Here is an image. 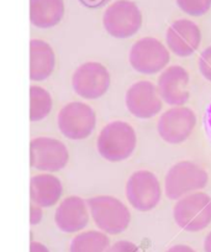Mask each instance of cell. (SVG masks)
I'll use <instances>...</instances> for the list:
<instances>
[{"instance_id":"28","label":"cell","mask_w":211,"mask_h":252,"mask_svg":"<svg viewBox=\"0 0 211 252\" xmlns=\"http://www.w3.org/2000/svg\"><path fill=\"white\" fill-rule=\"evenodd\" d=\"M30 252H50V250L43 244L37 241H31L30 244Z\"/></svg>"},{"instance_id":"4","label":"cell","mask_w":211,"mask_h":252,"mask_svg":"<svg viewBox=\"0 0 211 252\" xmlns=\"http://www.w3.org/2000/svg\"><path fill=\"white\" fill-rule=\"evenodd\" d=\"M173 217L181 229L198 232L211 224V197L203 192H194L178 199Z\"/></svg>"},{"instance_id":"1","label":"cell","mask_w":211,"mask_h":252,"mask_svg":"<svg viewBox=\"0 0 211 252\" xmlns=\"http://www.w3.org/2000/svg\"><path fill=\"white\" fill-rule=\"evenodd\" d=\"M137 137L132 126L126 121L115 120L106 124L96 141L98 151L109 162H121L133 154Z\"/></svg>"},{"instance_id":"25","label":"cell","mask_w":211,"mask_h":252,"mask_svg":"<svg viewBox=\"0 0 211 252\" xmlns=\"http://www.w3.org/2000/svg\"><path fill=\"white\" fill-rule=\"evenodd\" d=\"M204 127H205V132L208 139L211 142V103L205 110V115H204Z\"/></svg>"},{"instance_id":"8","label":"cell","mask_w":211,"mask_h":252,"mask_svg":"<svg viewBox=\"0 0 211 252\" xmlns=\"http://www.w3.org/2000/svg\"><path fill=\"white\" fill-rule=\"evenodd\" d=\"M126 198L138 212H150L161 202V184L152 172L141 169L128 178L126 183Z\"/></svg>"},{"instance_id":"17","label":"cell","mask_w":211,"mask_h":252,"mask_svg":"<svg viewBox=\"0 0 211 252\" xmlns=\"http://www.w3.org/2000/svg\"><path fill=\"white\" fill-rule=\"evenodd\" d=\"M56 56L46 41L33 38L30 41V79L41 82L55 71Z\"/></svg>"},{"instance_id":"16","label":"cell","mask_w":211,"mask_h":252,"mask_svg":"<svg viewBox=\"0 0 211 252\" xmlns=\"http://www.w3.org/2000/svg\"><path fill=\"white\" fill-rule=\"evenodd\" d=\"M63 187L60 179L50 173L33 176L30 181L31 203L41 208L53 207L62 197Z\"/></svg>"},{"instance_id":"2","label":"cell","mask_w":211,"mask_h":252,"mask_svg":"<svg viewBox=\"0 0 211 252\" xmlns=\"http://www.w3.org/2000/svg\"><path fill=\"white\" fill-rule=\"evenodd\" d=\"M88 205L95 225L105 234H121L130 225V210L118 198L98 195L88 199Z\"/></svg>"},{"instance_id":"22","label":"cell","mask_w":211,"mask_h":252,"mask_svg":"<svg viewBox=\"0 0 211 252\" xmlns=\"http://www.w3.org/2000/svg\"><path fill=\"white\" fill-rule=\"evenodd\" d=\"M199 71L205 79L211 82V46L206 47L199 57Z\"/></svg>"},{"instance_id":"18","label":"cell","mask_w":211,"mask_h":252,"mask_svg":"<svg viewBox=\"0 0 211 252\" xmlns=\"http://www.w3.org/2000/svg\"><path fill=\"white\" fill-rule=\"evenodd\" d=\"M63 16V0H30V21L36 28H53L62 21Z\"/></svg>"},{"instance_id":"12","label":"cell","mask_w":211,"mask_h":252,"mask_svg":"<svg viewBox=\"0 0 211 252\" xmlns=\"http://www.w3.org/2000/svg\"><path fill=\"white\" fill-rule=\"evenodd\" d=\"M125 103L128 111L138 119H150L163 108L157 87L152 82L140 81L126 92Z\"/></svg>"},{"instance_id":"15","label":"cell","mask_w":211,"mask_h":252,"mask_svg":"<svg viewBox=\"0 0 211 252\" xmlns=\"http://www.w3.org/2000/svg\"><path fill=\"white\" fill-rule=\"evenodd\" d=\"M55 221L58 229L67 234L83 230L89 222L88 202L81 197H68L56 209Z\"/></svg>"},{"instance_id":"27","label":"cell","mask_w":211,"mask_h":252,"mask_svg":"<svg viewBox=\"0 0 211 252\" xmlns=\"http://www.w3.org/2000/svg\"><path fill=\"white\" fill-rule=\"evenodd\" d=\"M166 252H196L195 250L191 249L188 245H174L171 249L167 250Z\"/></svg>"},{"instance_id":"6","label":"cell","mask_w":211,"mask_h":252,"mask_svg":"<svg viewBox=\"0 0 211 252\" xmlns=\"http://www.w3.org/2000/svg\"><path fill=\"white\" fill-rule=\"evenodd\" d=\"M57 124L60 131L67 139L84 140L95 129L96 115L88 104L72 101L60 109Z\"/></svg>"},{"instance_id":"5","label":"cell","mask_w":211,"mask_h":252,"mask_svg":"<svg viewBox=\"0 0 211 252\" xmlns=\"http://www.w3.org/2000/svg\"><path fill=\"white\" fill-rule=\"evenodd\" d=\"M104 29L115 38H128L142 26V13L131 0H118L105 9Z\"/></svg>"},{"instance_id":"13","label":"cell","mask_w":211,"mask_h":252,"mask_svg":"<svg viewBox=\"0 0 211 252\" xmlns=\"http://www.w3.org/2000/svg\"><path fill=\"white\" fill-rule=\"evenodd\" d=\"M189 81L190 77L188 71L179 64H173L167 67L159 76L157 91L162 100L167 104L172 106H183L190 98Z\"/></svg>"},{"instance_id":"26","label":"cell","mask_w":211,"mask_h":252,"mask_svg":"<svg viewBox=\"0 0 211 252\" xmlns=\"http://www.w3.org/2000/svg\"><path fill=\"white\" fill-rule=\"evenodd\" d=\"M111 1V0H79V3L84 5L86 8L89 9H98L101 6L106 5V4Z\"/></svg>"},{"instance_id":"19","label":"cell","mask_w":211,"mask_h":252,"mask_svg":"<svg viewBox=\"0 0 211 252\" xmlns=\"http://www.w3.org/2000/svg\"><path fill=\"white\" fill-rule=\"evenodd\" d=\"M110 246V240L105 232L89 230L72 240L69 252H108Z\"/></svg>"},{"instance_id":"21","label":"cell","mask_w":211,"mask_h":252,"mask_svg":"<svg viewBox=\"0 0 211 252\" xmlns=\"http://www.w3.org/2000/svg\"><path fill=\"white\" fill-rule=\"evenodd\" d=\"M183 13L190 16H203L211 9V0H176Z\"/></svg>"},{"instance_id":"20","label":"cell","mask_w":211,"mask_h":252,"mask_svg":"<svg viewBox=\"0 0 211 252\" xmlns=\"http://www.w3.org/2000/svg\"><path fill=\"white\" fill-rule=\"evenodd\" d=\"M52 110V96L45 88L30 87V120L32 123L45 119Z\"/></svg>"},{"instance_id":"29","label":"cell","mask_w":211,"mask_h":252,"mask_svg":"<svg viewBox=\"0 0 211 252\" xmlns=\"http://www.w3.org/2000/svg\"><path fill=\"white\" fill-rule=\"evenodd\" d=\"M204 251L211 252V231L209 232L208 236L204 240Z\"/></svg>"},{"instance_id":"11","label":"cell","mask_w":211,"mask_h":252,"mask_svg":"<svg viewBox=\"0 0 211 252\" xmlns=\"http://www.w3.org/2000/svg\"><path fill=\"white\" fill-rule=\"evenodd\" d=\"M196 125V115L190 108L174 106L162 114L158 120V134L166 142L178 145L190 137Z\"/></svg>"},{"instance_id":"10","label":"cell","mask_w":211,"mask_h":252,"mask_svg":"<svg viewBox=\"0 0 211 252\" xmlns=\"http://www.w3.org/2000/svg\"><path fill=\"white\" fill-rule=\"evenodd\" d=\"M111 77L105 66L99 62H86L76 69L72 87L84 99H98L109 91Z\"/></svg>"},{"instance_id":"24","label":"cell","mask_w":211,"mask_h":252,"mask_svg":"<svg viewBox=\"0 0 211 252\" xmlns=\"http://www.w3.org/2000/svg\"><path fill=\"white\" fill-rule=\"evenodd\" d=\"M42 220V208L31 203L30 205V224L37 225Z\"/></svg>"},{"instance_id":"14","label":"cell","mask_w":211,"mask_h":252,"mask_svg":"<svg viewBox=\"0 0 211 252\" xmlns=\"http://www.w3.org/2000/svg\"><path fill=\"white\" fill-rule=\"evenodd\" d=\"M167 46L178 57H189L201 43L200 28L194 21L181 19L172 24L166 33Z\"/></svg>"},{"instance_id":"3","label":"cell","mask_w":211,"mask_h":252,"mask_svg":"<svg viewBox=\"0 0 211 252\" xmlns=\"http://www.w3.org/2000/svg\"><path fill=\"white\" fill-rule=\"evenodd\" d=\"M209 176L205 169L191 161H181L172 166L164 179L167 198L178 200L206 187Z\"/></svg>"},{"instance_id":"23","label":"cell","mask_w":211,"mask_h":252,"mask_svg":"<svg viewBox=\"0 0 211 252\" xmlns=\"http://www.w3.org/2000/svg\"><path fill=\"white\" fill-rule=\"evenodd\" d=\"M108 252H142L140 247L127 240H120L111 245Z\"/></svg>"},{"instance_id":"7","label":"cell","mask_w":211,"mask_h":252,"mask_svg":"<svg viewBox=\"0 0 211 252\" xmlns=\"http://www.w3.org/2000/svg\"><path fill=\"white\" fill-rule=\"evenodd\" d=\"M128 57L131 67L138 73L144 74L164 71L171 61L168 48L154 37H144L136 41Z\"/></svg>"},{"instance_id":"9","label":"cell","mask_w":211,"mask_h":252,"mask_svg":"<svg viewBox=\"0 0 211 252\" xmlns=\"http://www.w3.org/2000/svg\"><path fill=\"white\" fill-rule=\"evenodd\" d=\"M69 154L63 142L52 137H35L30 142V163L35 169L57 172L64 168Z\"/></svg>"}]
</instances>
